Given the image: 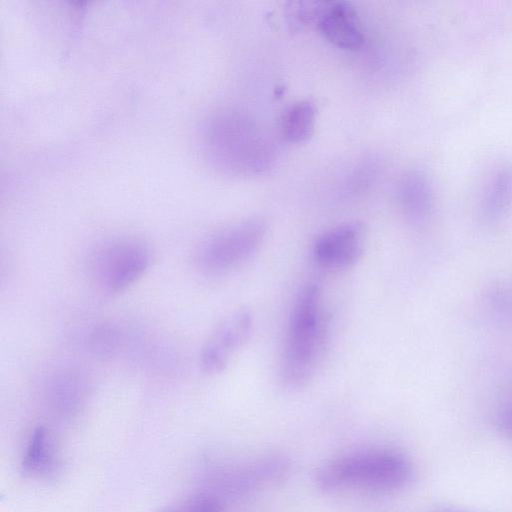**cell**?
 Listing matches in <instances>:
<instances>
[{
    "mask_svg": "<svg viewBox=\"0 0 512 512\" xmlns=\"http://www.w3.org/2000/svg\"><path fill=\"white\" fill-rule=\"evenodd\" d=\"M396 195L400 210L408 221L419 224L429 217L432 209V188L423 172H406L398 182Z\"/></svg>",
    "mask_w": 512,
    "mask_h": 512,
    "instance_id": "cell-9",
    "label": "cell"
},
{
    "mask_svg": "<svg viewBox=\"0 0 512 512\" xmlns=\"http://www.w3.org/2000/svg\"><path fill=\"white\" fill-rule=\"evenodd\" d=\"M512 203V168H502L492 177L482 203V215L488 222L501 218Z\"/></svg>",
    "mask_w": 512,
    "mask_h": 512,
    "instance_id": "cell-11",
    "label": "cell"
},
{
    "mask_svg": "<svg viewBox=\"0 0 512 512\" xmlns=\"http://www.w3.org/2000/svg\"><path fill=\"white\" fill-rule=\"evenodd\" d=\"M433 512H471V511H468V510H465V509H462L459 507L448 506V507H441Z\"/></svg>",
    "mask_w": 512,
    "mask_h": 512,
    "instance_id": "cell-17",
    "label": "cell"
},
{
    "mask_svg": "<svg viewBox=\"0 0 512 512\" xmlns=\"http://www.w3.org/2000/svg\"><path fill=\"white\" fill-rule=\"evenodd\" d=\"M364 228L359 222H349L322 233L313 245V257L322 269L343 272L352 268L364 250Z\"/></svg>",
    "mask_w": 512,
    "mask_h": 512,
    "instance_id": "cell-7",
    "label": "cell"
},
{
    "mask_svg": "<svg viewBox=\"0 0 512 512\" xmlns=\"http://www.w3.org/2000/svg\"><path fill=\"white\" fill-rule=\"evenodd\" d=\"M253 325V316L248 309L242 308L227 316L202 348V369L210 374L224 371L235 353L249 340Z\"/></svg>",
    "mask_w": 512,
    "mask_h": 512,
    "instance_id": "cell-6",
    "label": "cell"
},
{
    "mask_svg": "<svg viewBox=\"0 0 512 512\" xmlns=\"http://www.w3.org/2000/svg\"><path fill=\"white\" fill-rule=\"evenodd\" d=\"M56 446L49 431L38 426L28 439L21 468L25 475L35 478H50L58 470Z\"/></svg>",
    "mask_w": 512,
    "mask_h": 512,
    "instance_id": "cell-10",
    "label": "cell"
},
{
    "mask_svg": "<svg viewBox=\"0 0 512 512\" xmlns=\"http://www.w3.org/2000/svg\"><path fill=\"white\" fill-rule=\"evenodd\" d=\"M314 19L320 33L333 45L357 50L364 41L358 14L344 1L326 2L315 8Z\"/></svg>",
    "mask_w": 512,
    "mask_h": 512,
    "instance_id": "cell-8",
    "label": "cell"
},
{
    "mask_svg": "<svg viewBox=\"0 0 512 512\" xmlns=\"http://www.w3.org/2000/svg\"><path fill=\"white\" fill-rule=\"evenodd\" d=\"M266 233V222L258 218L219 231L201 244L196 255L197 265L208 274L231 271L259 250Z\"/></svg>",
    "mask_w": 512,
    "mask_h": 512,
    "instance_id": "cell-4",
    "label": "cell"
},
{
    "mask_svg": "<svg viewBox=\"0 0 512 512\" xmlns=\"http://www.w3.org/2000/svg\"><path fill=\"white\" fill-rule=\"evenodd\" d=\"M203 144L209 160L223 171L252 175L270 169L276 150L257 123L236 110L220 111L204 127Z\"/></svg>",
    "mask_w": 512,
    "mask_h": 512,
    "instance_id": "cell-2",
    "label": "cell"
},
{
    "mask_svg": "<svg viewBox=\"0 0 512 512\" xmlns=\"http://www.w3.org/2000/svg\"><path fill=\"white\" fill-rule=\"evenodd\" d=\"M316 120V108L308 100L291 105L281 120V133L286 141L301 143L313 133Z\"/></svg>",
    "mask_w": 512,
    "mask_h": 512,
    "instance_id": "cell-12",
    "label": "cell"
},
{
    "mask_svg": "<svg viewBox=\"0 0 512 512\" xmlns=\"http://www.w3.org/2000/svg\"><path fill=\"white\" fill-rule=\"evenodd\" d=\"M151 262L150 249L135 239H120L105 245L94 260L98 284L108 293H119L137 281Z\"/></svg>",
    "mask_w": 512,
    "mask_h": 512,
    "instance_id": "cell-5",
    "label": "cell"
},
{
    "mask_svg": "<svg viewBox=\"0 0 512 512\" xmlns=\"http://www.w3.org/2000/svg\"><path fill=\"white\" fill-rule=\"evenodd\" d=\"M496 423L500 431L512 438V399L500 408Z\"/></svg>",
    "mask_w": 512,
    "mask_h": 512,
    "instance_id": "cell-16",
    "label": "cell"
},
{
    "mask_svg": "<svg viewBox=\"0 0 512 512\" xmlns=\"http://www.w3.org/2000/svg\"><path fill=\"white\" fill-rule=\"evenodd\" d=\"M122 341V334L117 325L102 323L95 326L88 335V346L97 356L107 357L115 354Z\"/></svg>",
    "mask_w": 512,
    "mask_h": 512,
    "instance_id": "cell-14",
    "label": "cell"
},
{
    "mask_svg": "<svg viewBox=\"0 0 512 512\" xmlns=\"http://www.w3.org/2000/svg\"><path fill=\"white\" fill-rule=\"evenodd\" d=\"M329 318L321 287L307 284L291 313L280 366V379L288 389L307 385L319 370L329 344Z\"/></svg>",
    "mask_w": 512,
    "mask_h": 512,
    "instance_id": "cell-1",
    "label": "cell"
},
{
    "mask_svg": "<svg viewBox=\"0 0 512 512\" xmlns=\"http://www.w3.org/2000/svg\"><path fill=\"white\" fill-rule=\"evenodd\" d=\"M412 465L402 453L391 449L349 452L325 462L315 482L325 492L346 489L396 490L410 480Z\"/></svg>",
    "mask_w": 512,
    "mask_h": 512,
    "instance_id": "cell-3",
    "label": "cell"
},
{
    "mask_svg": "<svg viewBox=\"0 0 512 512\" xmlns=\"http://www.w3.org/2000/svg\"><path fill=\"white\" fill-rule=\"evenodd\" d=\"M160 512H225V506L215 493L201 492L167 506Z\"/></svg>",
    "mask_w": 512,
    "mask_h": 512,
    "instance_id": "cell-15",
    "label": "cell"
},
{
    "mask_svg": "<svg viewBox=\"0 0 512 512\" xmlns=\"http://www.w3.org/2000/svg\"><path fill=\"white\" fill-rule=\"evenodd\" d=\"M85 396V384L80 376L65 373L51 386V401L55 409L64 414L78 410Z\"/></svg>",
    "mask_w": 512,
    "mask_h": 512,
    "instance_id": "cell-13",
    "label": "cell"
}]
</instances>
